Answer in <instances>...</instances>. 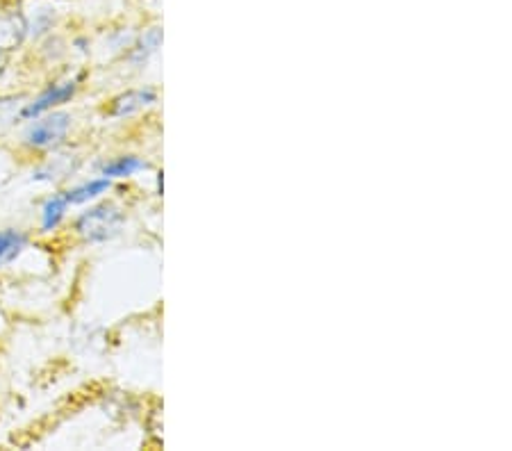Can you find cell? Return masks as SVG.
<instances>
[{
	"label": "cell",
	"mask_w": 512,
	"mask_h": 451,
	"mask_svg": "<svg viewBox=\"0 0 512 451\" xmlns=\"http://www.w3.org/2000/svg\"><path fill=\"white\" fill-rule=\"evenodd\" d=\"M123 212L112 203H101L96 208L82 212L76 221V231L85 242H107L117 237L123 226Z\"/></svg>",
	"instance_id": "cell-1"
},
{
	"label": "cell",
	"mask_w": 512,
	"mask_h": 451,
	"mask_svg": "<svg viewBox=\"0 0 512 451\" xmlns=\"http://www.w3.org/2000/svg\"><path fill=\"white\" fill-rule=\"evenodd\" d=\"M71 128V117L64 112H53L48 117H37L35 123L26 130V144L30 149H53L62 144Z\"/></svg>",
	"instance_id": "cell-2"
},
{
	"label": "cell",
	"mask_w": 512,
	"mask_h": 451,
	"mask_svg": "<svg viewBox=\"0 0 512 451\" xmlns=\"http://www.w3.org/2000/svg\"><path fill=\"white\" fill-rule=\"evenodd\" d=\"M30 23L19 7H0V55H7L19 48L28 37Z\"/></svg>",
	"instance_id": "cell-3"
},
{
	"label": "cell",
	"mask_w": 512,
	"mask_h": 451,
	"mask_svg": "<svg viewBox=\"0 0 512 451\" xmlns=\"http://www.w3.org/2000/svg\"><path fill=\"white\" fill-rule=\"evenodd\" d=\"M78 92V82L76 80H66V82H60V85H51L46 89L44 94H41L35 103H30L23 108L21 117L23 119H37L41 117V114L51 112L53 108H57V105H62L66 101H71L73 96H76Z\"/></svg>",
	"instance_id": "cell-4"
},
{
	"label": "cell",
	"mask_w": 512,
	"mask_h": 451,
	"mask_svg": "<svg viewBox=\"0 0 512 451\" xmlns=\"http://www.w3.org/2000/svg\"><path fill=\"white\" fill-rule=\"evenodd\" d=\"M155 98H158V94L153 89H130V92L117 96L110 103V114L112 117H130V114L153 105Z\"/></svg>",
	"instance_id": "cell-5"
},
{
	"label": "cell",
	"mask_w": 512,
	"mask_h": 451,
	"mask_svg": "<svg viewBox=\"0 0 512 451\" xmlns=\"http://www.w3.org/2000/svg\"><path fill=\"white\" fill-rule=\"evenodd\" d=\"M69 205L71 203H69V199H66V194L51 196V199L44 203V208H41V228H44L46 233L55 231V228L64 221V215H66V210H69Z\"/></svg>",
	"instance_id": "cell-6"
},
{
	"label": "cell",
	"mask_w": 512,
	"mask_h": 451,
	"mask_svg": "<svg viewBox=\"0 0 512 451\" xmlns=\"http://www.w3.org/2000/svg\"><path fill=\"white\" fill-rule=\"evenodd\" d=\"M28 246V237L21 231H14V228H7V231H0V267L12 262L19 253Z\"/></svg>",
	"instance_id": "cell-7"
},
{
	"label": "cell",
	"mask_w": 512,
	"mask_h": 451,
	"mask_svg": "<svg viewBox=\"0 0 512 451\" xmlns=\"http://www.w3.org/2000/svg\"><path fill=\"white\" fill-rule=\"evenodd\" d=\"M146 167L148 164L144 160L135 158V155H123V158L103 164L101 171L105 178H130L132 174H137V171H142Z\"/></svg>",
	"instance_id": "cell-8"
},
{
	"label": "cell",
	"mask_w": 512,
	"mask_h": 451,
	"mask_svg": "<svg viewBox=\"0 0 512 451\" xmlns=\"http://www.w3.org/2000/svg\"><path fill=\"white\" fill-rule=\"evenodd\" d=\"M107 190H110V178H96V180H89L85 185L73 187V190L64 194L71 205H76V203H87L92 199H98V196L105 194Z\"/></svg>",
	"instance_id": "cell-9"
},
{
	"label": "cell",
	"mask_w": 512,
	"mask_h": 451,
	"mask_svg": "<svg viewBox=\"0 0 512 451\" xmlns=\"http://www.w3.org/2000/svg\"><path fill=\"white\" fill-rule=\"evenodd\" d=\"M160 44H162V30H160V28L148 30L146 35H144L142 39H139V44H137L135 48H132V60H137V62L146 60L148 55L158 51Z\"/></svg>",
	"instance_id": "cell-10"
}]
</instances>
